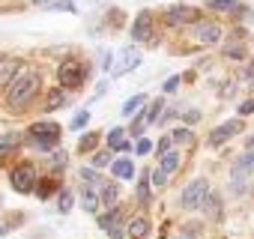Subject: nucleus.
I'll list each match as a JSON object with an SVG mask.
<instances>
[{"instance_id": "nucleus-39", "label": "nucleus", "mask_w": 254, "mask_h": 239, "mask_svg": "<svg viewBox=\"0 0 254 239\" xmlns=\"http://www.w3.org/2000/svg\"><path fill=\"white\" fill-rule=\"evenodd\" d=\"M180 81H183V75H171L168 81H165V87H162V93L168 96V93H177V87H180Z\"/></svg>"}, {"instance_id": "nucleus-8", "label": "nucleus", "mask_w": 254, "mask_h": 239, "mask_svg": "<svg viewBox=\"0 0 254 239\" xmlns=\"http://www.w3.org/2000/svg\"><path fill=\"white\" fill-rule=\"evenodd\" d=\"M191 39L197 45H218L224 39V30L212 18H197V21H191Z\"/></svg>"}, {"instance_id": "nucleus-24", "label": "nucleus", "mask_w": 254, "mask_h": 239, "mask_svg": "<svg viewBox=\"0 0 254 239\" xmlns=\"http://www.w3.org/2000/svg\"><path fill=\"white\" fill-rule=\"evenodd\" d=\"M54 197H57V212H60V215H69V212H72V206H75V200H78V197H75V191H72L69 185H60V191H57Z\"/></svg>"}, {"instance_id": "nucleus-22", "label": "nucleus", "mask_w": 254, "mask_h": 239, "mask_svg": "<svg viewBox=\"0 0 254 239\" xmlns=\"http://www.w3.org/2000/svg\"><path fill=\"white\" fill-rule=\"evenodd\" d=\"M108 168H111L114 179H132V177H135V165H132V159H114Z\"/></svg>"}, {"instance_id": "nucleus-2", "label": "nucleus", "mask_w": 254, "mask_h": 239, "mask_svg": "<svg viewBox=\"0 0 254 239\" xmlns=\"http://www.w3.org/2000/svg\"><path fill=\"white\" fill-rule=\"evenodd\" d=\"M90 75H93V66H90V60H84V57H66V60L57 66V84H60L63 90H69V93H78V90L90 81Z\"/></svg>"}, {"instance_id": "nucleus-32", "label": "nucleus", "mask_w": 254, "mask_h": 239, "mask_svg": "<svg viewBox=\"0 0 254 239\" xmlns=\"http://www.w3.org/2000/svg\"><path fill=\"white\" fill-rule=\"evenodd\" d=\"M21 221H24V215H21V212H12V218H0V239H3L6 233H12Z\"/></svg>"}, {"instance_id": "nucleus-4", "label": "nucleus", "mask_w": 254, "mask_h": 239, "mask_svg": "<svg viewBox=\"0 0 254 239\" xmlns=\"http://www.w3.org/2000/svg\"><path fill=\"white\" fill-rule=\"evenodd\" d=\"M36 179H39V171H36L33 162H15V165L9 168V185H12V191H18V194H33Z\"/></svg>"}, {"instance_id": "nucleus-42", "label": "nucleus", "mask_w": 254, "mask_h": 239, "mask_svg": "<svg viewBox=\"0 0 254 239\" xmlns=\"http://www.w3.org/2000/svg\"><path fill=\"white\" fill-rule=\"evenodd\" d=\"M111 66H114V54H111V51H102V63H99V69H102V72H111Z\"/></svg>"}, {"instance_id": "nucleus-28", "label": "nucleus", "mask_w": 254, "mask_h": 239, "mask_svg": "<svg viewBox=\"0 0 254 239\" xmlns=\"http://www.w3.org/2000/svg\"><path fill=\"white\" fill-rule=\"evenodd\" d=\"M242 6V0H206V9L212 12H236Z\"/></svg>"}, {"instance_id": "nucleus-25", "label": "nucleus", "mask_w": 254, "mask_h": 239, "mask_svg": "<svg viewBox=\"0 0 254 239\" xmlns=\"http://www.w3.org/2000/svg\"><path fill=\"white\" fill-rule=\"evenodd\" d=\"M162 111H165V99H153L147 108H144V117H147V126H156L159 120H162Z\"/></svg>"}, {"instance_id": "nucleus-48", "label": "nucleus", "mask_w": 254, "mask_h": 239, "mask_svg": "<svg viewBox=\"0 0 254 239\" xmlns=\"http://www.w3.org/2000/svg\"><path fill=\"white\" fill-rule=\"evenodd\" d=\"M174 239H189V236H174Z\"/></svg>"}, {"instance_id": "nucleus-16", "label": "nucleus", "mask_w": 254, "mask_h": 239, "mask_svg": "<svg viewBox=\"0 0 254 239\" xmlns=\"http://www.w3.org/2000/svg\"><path fill=\"white\" fill-rule=\"evenodd\" d=\"M66 102H69V90H63V87H51V90H48V96H45L42 111H45V114H54V111L66 108Z\"/></svg>"}, {"instance_id": "nucleus-26", "label": "nucleus", "mask_w": 254, "mask_h": 239, "mask_svg": "<svg viewBox=\"0 0 254 239\" xmlns=\"http://www.w3.org/2000/svg\"><path fill=\"white\" fill-rule=\"evenodd\" d=\"M150 197H153V182H150V168H144V174L138 177V200L150 203Z\"/></svg>"}, {"instance_id": "nucleus-19", "label": "nucleus", "mask_w": 254, "mask_h": 239, "mask_svg": "<svg viewBox=\"0 0 254 239\" xmlns=\"http://www.w3.org/2000/svg\"><path fill=\"white\" fill-rule=\"evenodd\" d=\"M117 197H120V182L117 179H102L99 182V200H102V206H117Z\"/></svg>"}, {"instance_id": "nucleus-3", "label": "nucleus", "mask_w": 254, "mask_h": 239, "mask_svg": "<svg viewBox=\"0 0 254 239\" xmlns=\"http://www.w3.org/2000/svg\"><path fill=\"white\" fill-rule=\"evenodd\" d=\"M60 135H63V129L54 123V120H36V123L27 126L24 141L39 153H51L54 147H60Z\"/></svg>"}, {"instance_id": "nucleus-10", "label": "nucleus", "mask_w": 254, "mask_h": 239, "mask_svg": "<svg viewBox=\"0 0 254 239\" xmlns=\"http://www.w3.org/2000/svg\"><path fill=\"white\" fill-rule=\"evenodd\" d=\"M153 39H156V15L150 9H144V12H138V18L132 24V42L141 45V42H153Z\"/></svg>"}, {"instance_id": "nucleus-7", "label": "nucleus", "mask_w": 254, "mask_h": 239, "mask_svg": "<svg viewBox=\"0 0 254 239\" xmlns=\"http://www.w3.org/2000/svg\"><path fill=\"white\" fill-rule=\"evenodd\" d=\"M96 224L108 233V239H126L123 206H108V212H96Z\"/></svg>"}, {"instance_id": "nucleus-1", "label": "nucleus", "mask_w": 254, "mask_h": 239, "mask_svg": "<svg viewBox=\"0 0 254 239\" xmlns=\"http://www.w3.org/2000/svg\"><path fill=\"white\" fill-rule=\"evenodd\" d=\"M39 93H42V75H39V69L21 66L18 75L6 84V96H3L6 111H9V114H24V111L36 102Z\"/></svg>"}, {"instance_id": "nucleus-29", "label": "nucleus", "mask_w": 254, "mask_h": 239, "mask_svg": "<svg viewBox=\"0 0 254 239\" xmlns=\"http://www.w3.org/2000/svg\"><path fill=\"white\" fill-rule=\"evenodd\" d=\"M171 141L180 144V147H191V144H194V132H191L189 126H180V129L171 132Z\"/></svg>"}, {"instance_id": "nucleus-5", "label": "nucleus", "mask_w": 254, "mask_h": 239, "mask_svg": "<svg viewBox=\"0 0 254 239\" xmlns=\"http://www.w3.org/2000/svg\"><path fill=\"white\" fill-rule=\"evenodd\" d=\"M206 194H209V179L197 177V179L186 182V188H183V194H180V206L189 209V212H197V209L203 206Z\"/></svg>"}, {"instance_id": "nucleus-31", "label": "nucleus", "mask_w": 254, "mask_h": 239, "mask_svg": "<svg viewBox=\"0 0 254 239\" xmlns=\"http://www.w3.org/2000/svg\"><path fill=\"white\" fill-rule=\"evenodd\" d=\"M90 156H93V159H90V165H93L96 171H102V168H108V165L114 162V156H111V150H93Z\"/></svg>"}, {"instance_id": "nucleus-35", "label": "nucleus", "mask_w": 254, "mask_h": 239, "mask_svg": "<svg viewBox=\"0 0 254 239\" xmlns=\"http://www.w3.org/2000/svg\"><path fill=\"white\" fill-rule=\"evenodd\" d=\"M78 177H81L84 182H90V185H96V188H99V182H102V174H99V171H96L93 165H90V168H81V171H78Z\"/></svg>"}, {"instance_id": "nucleus-36", "label": "nucleus", "mask_w": 254, "mask_h": 239, "mask_svg": "<svg viewBox=\"0 0 254 239\" xmlns=\"http://www.w3.org/2000/svg\"><path fill=\"white\" fill-rule=\"evenodd\" d=\"M87 123H90V111L84 108V111H78V114L72 117V123H69V129H72V132H81V129H84Z\"/></svg>"}, {"instance_id": "nucleus-23", "label": "nucleus", "mask_w": 254, "mask_h": 239, "mask_svg": "<svg viewBox=\"0 0 254 239\" xmlns=\"http://www.w3.org/2000/svg\"><path fill=\"white\" fill-rule=\"evenodd\" d=\"M21 144H24V132H6V135H0V156L15 153Z\"/></svg>"}, {"instance_id": "nucleus-45", "label": "nucleus", "mask_w": 254, "mask_h": 239, "mask_svg": "<svg viewBox=\"0 0 254 239\" xmlns=\"http://www.w3.org/2000/svg\"><path fill=\"white\" fill-rule=\"evenodd\" d=\"M242 75H245V78H254V60H251V63L245 66V72H242Z\"/></svg>"}, {"instance_id": "nucleus-49", "label": "nucleus", "mask_w": 254, "mask_h": 239, "mask_svg": "<svg viewBox=\"0 0 254 239\" xmlns=\"http://www.w3.org/2000/svg\"><path fill=\"white\" fill-rule=\"evenodd\" d=\"M0 206H3V197H0Z\"/></svg>"}, {"instance_id": "nucleus-46", "label": "nucleus", "mask_w": 254, "mask_h": 239, "mask_svg": "<svg viewBox=\"0 0 254 239\" xmlns=\"http://www.w3.org/2000/svg\"><path fill=\"white\" fill-rule=\"evenodd\" d=\"M51 0H33V6H48Z\"/></svg>"}, {"instance_id": "nucleus-33", "label": "nucleus", "mask_w": 254, "mask_h": 239, "mask_svg": "<svg viewBox=\"0 0 254 239\" xmlns=\"http://www.w3.org/2000/svg\"><path fill=\"white\" fill-rule=\"evenodd\" d=\"M144 105H147V96H144V93H138V96H132L129 102H126V105H123V117H132V114H135V111H141Z\"/></svg>"}, {"instance_id": "nucleus-6", "label": "nucleus", "mask_w": 254, "mask_h": 239, "mask_svg": "<svg viewBox=\"0 0 254 239\" xmlns=\"http://www.w3.org/2000/svg\"><path fill=\"white\" fill-rule=\"evenodd\" d=\"M162 162H159V168L156 171H150V182L156 185V188H162V185H168L171 182V177L180 171V165H183V156L177 153V150H168L165 156H159Z\"/></svg>"}, {"instance_id": "nucleus-27", "label": "nucleus", "mask_w": 254, "mask_h": 239, "mask_svg": "<svg viewBox=\"0 0 254 239\" xmlns=\"http://www.w3.org/2000/svg\"><path fill=\"white\" fill-rule=\"evenodd\" d=\"M99 141H102V135H99V132H84V135H81V141H78V153H81V156L93 153V150L99 147Z\"/></svg>"}, {"instance_id": "nucleus-15", "label": "nucleus", "mask_w": 254, "mask_h": 239, "mask_svg": "<svg viewBox=\"0 0 254 239\" xmlns=\"http://www.w3.org/2000/svg\"><path fill=\"white\" fill-rule=\"evenodd\" d=\"M78 197H81V206H84L90 215H96V212L102 209V200H99V188H96V185L84 182V185L78 188Z\"/></svg>"}, {"instance_id": "nucleus-38", "label": "nucleus", "mask_w": 254, "mask_h": 239, "mask_svg": "<svg viewBox=\"0 0 254 239\" xmlns=\"http://www.w3.org/2000/svg\"><path fill=\"white\" fill-rule=\"evenodd\" d=\"M132 150H135V153H138V156H150V153H153V141H150V138H144V135H141V138H138V141H135V147H132Z\"/></svg>"}, {"instance_id": "nucleus-30", "label": "nucleus", "mask_w": 254, "mask_h": 239, "mask_svg": "<svg viewBox=\"0 0 254 239\" xmlns=\"http://www.w3.org/2000/svg\"><path fill=\"white\" fill-rule=\"evenodd\" d=\"M221 54H224L227 60H239V63H242V60H245V45H242V42H227V45L221 48Z\"/></svg>"}, {"instance_id": "nucleus-37", "label": "nucleus", "mask_w": 254, "mask_h": 239, "mask_svg": "<svg viewBox=\"0 0 254 239\" xmlns=\"http://www.w3.org/2000/svg\"><path fill=\"white\" fill-rule=\"evenodd\" d=\"M200 209H206V215H212V218H215V215H218V212H221V200H218V197H215V194H212V191H209V194H206V200H203V206H200Z\"/></svg>"}, {"instance_id": "nucleus-12", "label": "nucleus", "mask_w": 254, "mask_h": 239, "mask_svg": "<svg viewBox=\"0 0 254 239\" xmlns=\"http://www.w3.org/2000/svg\"><path fill=\"white\" fill-rule=\"evenodd\" d=\"M141 51L135 48V45H126V48H120V57H117V63L111 66V72L117 75V78H123V75H129V72H135L138 66H141Z\"/></svg>"}, {"instance_id": "nucleus-13", "label": "nucleus", "mask_w": 254, "mask_h": 239, "mask_svg": "<svg viewBox=\"0 0 254 239\" xmlns=\"http://www.w3.org/2000/svg\"><path fill=\"white\" fill-rule=\"evenodd\" d=\"M242 132V117H233V120H224L218 123L212 132H209V147H224L230 138H236Z\"/></svg>"}, {"instance_id": "nucleus-11", "label": "nucleus", "mask_w": 254, "mask_h": 239, "mask_svg": "<svg viewBox=\"0 0 254 239\" xmlns=\"http://www.w3.org/2000/svg\"><path fill=\"white\" fill-rule=\"evenodd\" d=\"M165 24L168 27H186V24H191V21H197V9L194 6H189V3H171L168 9H165Z\"/></svg>"}, {"instance_id": "nucleus-9", "label": "nucleus", "mask_w": 254, "mask_h": 239, "mask_svg": "<svg viewBox=\"0 0 254 239\" xmlns=\"http://www.w3.org/2000/svg\"><path fill=\"white\" fill-rule=\"evenodd\" d=\"M251 174H254V150H245V153L233 162V168H230V185H233L236 194L245 191V179H248Z\"/></svg>"}, {"instance_id": "nucleus-44", "label": "nucleus", "mask_w": 254, "mask_h": 239, "mask_svg": "<svg viewBox=\"0 0 254 239\" xmlns=\"http://www.w3.org/2000/svg\"><path fill=\"white\" fill-rule=\"evenodd\" d=\"M105 93H108V81H99V84H96V93H93V102H96V99H102Z\"/></svg>"}, {"instance_id": "nucleus-17", "label": "nucleus", "mask_w": 254, "mask_h": 239, "mask_svg": "<svg viewBox=\"0 0 254 239\" xmlns=\"http://www.w3.org/2000/svg\"><path fill=\"white\" fill-rule=\"evenodd\" d=\"M150 230H153V224H150L147 215H135L129 224H126V236H129V239H147Z\"/></svg>"}, {"instance_id": "nucleus-34", "label": "nucleus", "mask_w": 254, "mask_h": 239, "mask_svg": "<svg viewBox=\"0 0 254 239\" xmlns=\"http://www.w3.org/2000/svg\"><path fill=\"white\" fill-rule=\"evenodd\" d=\"M48 9L51 12H78V6H75V0H51V3H48Z\"/></svg>"}, {"instance_id": "nucleus-40", "label": "nucleus", "mask_w": 254, "mask_h": 239, "mask_svg": "<svg viewBox=\"0 0 254 239\" xmlns=\"http://www.w3.org/2000/svg\"><path fill=\"white\" fill-rule=\"evenodd\" d=\"M183 123H186V126H194V123H200V111H197V108L186 111V114H183Z\"/></svg>"}, {"instance_id": "nucleus-14", "label": "nucleus", "mask_w": 254, "mask_h": 239, "mask_svg": "<svg viewBox=\"0 0 254 239\" xmlns=\"http://www.w3.org/2000/svg\"><path fill=\"white\" fill-rule=\"evenodd\" d=\"M60 185H63V179L60 177H54V174H48V177H39L36 179V188H33V194L45 203V200H51L57 191H60Z\"/></svg>"}, {"instance_id": "nucleus-20", "label": "nucleus", "mask_w": 254, "mask_h": 239, "mask_svg": "<svg viewBox=\"0 0 254 239\" xmlns=\"http://www.w3.org/2000/svg\"><path fill=\"white\" fill-rule=\"evenodd\" d=\"M132 147H135V144H132L129 138H126V129H120V126H117V129H111V132H108V150L129 153Z\"/></svg>"}, {"instance_id": "nucleus-43", "label": "nucleus", "mask_w": 254, "mask_h": 239, "mask_svg": "<svg viewBox=\"0 0 254 239\" xmlns=\"http://www.w3.org/2000/svg\"><path fill=\"white\" fill-rule=\"evenodd\" d=\"M251 114H254V99H245L239 105V117H251Z\"/></svg>"}, {"instance_id": "nucleus-18", "label": "nucleus", "mask_w": 254, "mask_h": 239, "mask_svg": "<svg viewBox=\"0 0 254 239\" xmlns=\"http://www.w3.org/2000/svg\"><path fill=\"white\" fill-rule=\"evenodd\" d=\"M21 66H24L21 57H0V87H6V84L18 75Z\"/></svg>"}, {"instance_id": "nucleus-21", "label": "nucleus", "mask_w": 254, "mask_h": 239, "mask_svg": "<svg viewBox=\"0 0 254 239\" xmlns=\"http://www.w3.org/2000/svg\"><path fill=\"white\" fill-rule=\"evenodd\" d=\"M48 168H51L54 177H60V174L69 168V153H66L63 147H54V150L48 153Z\"/></svg>"}, {"instance_id": "nucleus-47", "label": "nucleus", "mask_w": 254, "mask_h": 239, "mask_svg": "<svg viewBox=\"0 0 254 239\" xmlns=\"http://www.w3.org/2000/svg\"><path fill=\"white\" fill-rule=\"evenodd\" d=\"M245 147H248V150H254V135H251V138L245 141Z\"/></svg>"}, {"instance_id": "nucleus-41", "label": "nucleus", "mask_w": 254, "mask_h": 239, "mask_svg": "<svg viewBox=\"0 0 254 239\" xmlns=\"http://www.w3.org/2000/svg\"><path fill=\"white\" fill-rule=\"evenodd\" d=\"M153 150H156V153H159V156H165V153H168V150H174V141H171V135H165V138H162V141H159V144H156V147H153Z\"/></svg>"}]
</instances>
